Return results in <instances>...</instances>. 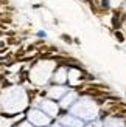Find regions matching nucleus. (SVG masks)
Segmentation results:
<instances>
[{
	"label": "nucleus",
	"instance_id": "obj_8",
	"mask_svg": "<svg viewBox=\"0 0 126 127\" xmlns=\"http://www.w3.org/2000/svg\"><path fill=\"white\" fill-rule=\"evenodd\" d=\"M67 79H68V71L64 67H59L55 71V74H53V81L56 82V84H64Z\"/></svg>",
	"mask_w": 126,
	"mask_h": 127
},
{
	"label": "nucleus",
	"instance_id": "obj_3",
	"mask_svg": "<svg viewBox=\"0 0 126 127\" xmlns=\"http://www.w3.org/2000/svg\"><path fill=\"white\" fill-rule=\"evenodd\" d=\"M27 121L31 123L34 127H47L52 126V116H48L41 109H31L27 115Z\"/></svg>",
	"mask_w": 126,
	"mask_h": 127
},
{
	"label": "nucleus",
	"instance_id": "obj_2",
	"mask_svg": "<svg viewBox=\"0 0 126 127\" xmlns=\"http://www.w3.org/2000/svg\"><path fill=\"white\" fill-rule=\"evenodd\" d=\"M19 101V102H27V98H25V93L22 92V90H16V92H8L5 95V96L2 98V105H3V109L6 110V112H9V113H14V105L12 104H16ZM16 109H17V112H20L22 109H20V105L19 104H16Z\"/></svg>",
	"mask_w": 126,
	"mask_h": 127
},
{
	"label": "nucleus",
	"instance_id": "obj_10",
	"mask_svg": "<svg viewBox=\"0 0 126 127\" xmlns=\"http://www.w3.org/2000/svg\"><path fill=\"white\" fill-rule=\"evenodd\" d=\"M84 127H103V121L101 119H93L90 123H86Z\"/></svg>",
	"mask_w": 126,
	"mask_h": 127
},
{
	"label": "nucleus",
	"instance_id": "obj_6",
	"mask_svg": "<svg viewBox=\"0 0 126 127\" xmlns=\"http://www.w3.org/2000/svg\"><path fill=\"white\" fill-rule=\"evenodd\" d=\"M76 101H78V93L70 90L68 93H65L64 96L59 99V107H61V109H67L68 110L75 102H76Z\"/></svg>",
	"mask_w": 126,
	"mask_h": 127
},
{
	"label": "nucleus",
	"instance_id": "obj_9",
	"mask_svg": "<svg viewBox=\"0 0 126 127\" xmlns=\"http://www.w3.org/2000/svg\"><path fill=\"white\" fill-rule=\"evenodd\" d=\"M65 93H67V88H65L64 85H56V87H52V88L48 90V96H50V98L61 99Z\"/></svg>",
	"mask_w": 126,
	"mask_h": 127
},
{
	"label": "nucleus",
	"instance_id": "obj_11",
	"mask_svg": "<svg viewBox=\"0 0 126 127\" xmlns=\"http://www.w3.org/2000/svg\"><path fill=\"white\" fill-rule=\"evenodd\" d=\"M16 127H34L31 123H28V121H23V123H19Z\"/></svg>",
	"mask_w": 126,
	"mask_h": 127
},
{
	"label": "nucleus",
	"instance_id": "obj_1",
	"mask_svg": "<svg viewBox=\"0 0 126 127\" xmlns=\"http://www.w3.org/2000/svg\"><path fill=\"white\" fill-rule=\"evenodd\" d=\"M68 113L78 116L79 119H83L84 123H90L93 119H97L100 109L95 101L92 99H78L70 109H68Z\"/></svg>",
	"mask_w": 126,
	"mask_h": 127
},
{
	"label": "nucleus",
	"instance_id": "obj_4",
	"mask_svg": "<svg viewBox=\"0 0 126 127\" xmlns=\"http://www.w3.org/2000/svg\"><path fill=\"white\" fill-rule=\"evenodd\" d=\"M39 109L44 110L48 116L56 118V116H58V113H59V104L55 102V101H52V99H44V101H41Z\"/></svg>",
	"mask_w": 126,
	"mask_h": 127
},
{
	"label": "nucleus",
	"instance_id": "obj_13",
	"mask_svg": "<svg viewBox=\"0 0 126 127\" xmlns=\"http://www.w3.org/2000/svg\"><path fill=\"white\" fill-rule=\"evenodd\" d=\"M109 3H112L114 6H117V5H120V3H122V0H109Z\"/></svg>",
	"mask_w": 126,
	"mask_h": 127
},
{
	"label": "nucleus",
	"instance_id": "obj_5",
	"mask_svg": "<svg viewBox=\"0 0 126 127\" xmlns=\"http://www.w3.org/2000/svg\"><path fill=\"white\" fill-rule=\"evenodd\" d=\"M59 123L62 127H84L86 123L83 119H79L78 116L72 115V113H67V115H62L59 118Z\"/></svg>",
	"mask_w": 126,
	"mask_h": 127
},
{
	"label": "nucleus",
	"instance_id": "obj_12",
	"mask_svg": "<svg viewBox=\"0 0 126 127\" xmlns=\"http://www.w3.org/2000/svg\"><path fill=\"white\" fill-rule=\"evenodd\" d=\"M115 37L118 39V42H123L125 40V37H123V34L120 33V31H115Z\"/></svg>",
	"mask_w": 126,
	"mask_h": 127
},
{
	"label": "nucleus",
	"instance_id": "obj_7",
	"mask_svg": "<svg viewBox=\"0 0 126 127\" xmlns=\"http://www.w3.org/2000/svg\"><path fill=\"white\" fill-rule=\"evenodd\" d=\"M103 127H126V124L118 116H108L103 121Z\"/></svg>",
	"mask_w": 126,
	"mask_h": 127
}]
</instances>
